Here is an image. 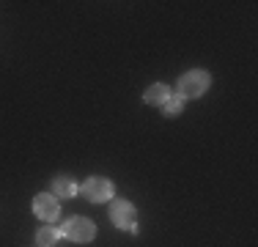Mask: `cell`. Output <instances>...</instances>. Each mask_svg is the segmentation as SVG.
I'll return each mask as SVG.
<instances>
[{
    "label": "cell",
    "mask_w": 258,
    "mask_h": 247,
    "mask_svg": "<svg viewBox=\"0 0 258 247\" xmlns=\"http://www.w3.org/2000/svg\"><path fill=\"white\" fill-rule=\"evenodd\" d=\"M63 236V231L60 228H52V225H44L39 233H36V242H39V247H52L58 239Z\"/></svg>",
    "instance_id": "8"
},
{
    "label": "cell",
    "mask_w": 258,
    "mask_h": 247,
    "mask_svg": "<svg viewBox=\"0 0 258 247\" xmlns=\"http://www.w3.org/2000/svg\"><path fill=\"white\" fill-rule=\"evenodd\" d=\"M110 220H113V225H118L121 231H129V233H138V212H135V206L124 198H115L113 203H110Z\"/></svg>",
    "instance_id": "3"
},
{
    "label": "cell",
    "mask_w": 258,
    "mask_h": 247,
    "mask_svg": "<svg viewBox=\"0 0 258 247\" xmlns=\"http://www.w3.org/2000/svg\"><path fill=\"white\" fill-rule=\"evenodd\" d=\"M80 195L91 203H107V201H113V195H115V184L104 176H91L88 181L80 184Z\"/></svg>",
    "instance_id": "2"
},
{
    "label": "cell",
    "mask_w": 258,
    "mask_h": 247,
    "mask_svg": "<svg viewBox=\"0 0 258 247\" xmlns=\"http://www.w3.org/2000/svg\"><path fill=\"white\" fill-rule=\"evenodd\" d=\"M52 190H55V198H75L80 193L77 181L72 176H66V173H58L52 178Z\"/></svg>",
    "instance_id": "6"
},
{
    "label": "cell",
    "mask_w": 258,
    "mask_h": 247,
    "mask_svg": "<svg viewBox=\"0 0 258 247\" xmlns=\"http://www.w3.org/2000/svg\"><path fill=\"white\" fill-rule=\"evenodd\" d=\"M60 231H63L66 239H72V242H77V244H85L96 236V225H94V220H88V217H69Z\"/></svg>",
    "instance_id": "4"
},
{
    "label": "cell",
    "mask_w": 258,
    "mask_h": 247,
    "mask_svg": "<svg viewBox=\"0 0 258 247\" xmlns=\"http://www.w3.org/2000/svg\"><path fill=\"white\" fill-rule=\"evenodd\" d=\"M162 110H165V115L176 118V115H181V110H184V99H179V96H170L168 102L162 104Z\"/></svg>",
    "instance_id": "9"
},
{
    "label": "cell",
    "mask_w": 258,
    "mask_h": 247,
    "mask_svg": "<svg viewBox=\"0 0 258 247\" xmlns=\"http://www.w3.org/2000/svg\"><path fill=\"white\" fill-rule=\"evenodd\" d=\"M33 214L39 220H44V222H55V220H58V214H60L58 198L50 195V193H39L33 198Z\"/></svg>",
    "instance_id": "5"
},
{
    "label": "cell",
    "mask_w": 258,
    "mask_h": 247,
    "mask_svg": "<svg viewBox=\"0 0 258 247\" xmlns=\"http://www.w3.org/2000/svg\"><path fill=\"white\" fill-rule=\"evenodd\" d=\"M209 85H212V74L206 69L184 72L179 77V83H176V96L184 99V102H187V99H198L209 91Z\"/></svg>",
    "instance_id": "1"
},
{
    "label": "cell",
    "mask_w": 258,
    "mask_h": 247,
    "mask_svg": "<svg viewBox=\"0 0 258 247\" xmlns=\"http://www.w3.org/2000/svg\"><path fill=\"white\" fill-rule=\"evenodd\" d=\"M170 96H173V94H170L168 85H165V83H154V85H149V88H146L143 102H146V104H154V107H162V104L168 102Z\"/></svg>",
    "instance_id": "7"
}]
</instances>
